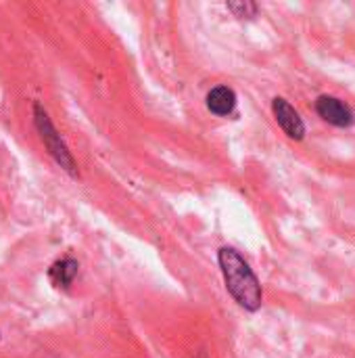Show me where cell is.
Listing matches in <instances>:
<instances>
[{
  "mask_svg": "<svg viewBox=\"0 0 355 358\" xmlns=\"http://www.w3.org/2000/svg\"><path fill=\"white\" fill-rule=\"evenodd\" d=\"M33 126L40 134V141L44 143L46 151L50 153V157L71 176V178H80V170H77V164L67 147V143L63 141V136L59 134V130L54 128L48 111L40 105V103H33Z\"/></svg>",
  "mask_w": 355,
  "mask_h": 358,
  "instance_id": "7a4b0ae2",
  "label": "cell"
},
{
  "mask_svg": "<svg viewBox=\"0 0 355 358\" xmlns=\"http://www.w3.org/2000/svg\"><path fill=\"white\" fill-rule=\"evenodd\" d=\"M272 111H274V117L278 122V126L287 132V136L295 138V141H301L305 136V124L299 115V111L282 96H276L272 101Z\"/></svg>",
  "mask_w": 355,
  "mask_h": 358,
  "instance_id": "277c9868",
  "label": "cell"
},
{
  "mask_svg": "<svg viewBox=\"0 0 355 358\" xmlns=\"http://www.w3.org/2000/svg\"><path fill=\"white\" fill-rule=\"evenodd\" d=\"M77 271H80L77 260H73V258L67 256V258L56 260V262L48 268V279H50V283H52L54 287H59V289H69L71 283H73L75 277H77Z\"/></svg>",
  "mask_w": 355,
  "mask_h": 358,
  "instance_id": "8992f818",
  "label": "cell"
},
{
  "mask_svg": "<svg viewBox=\"0 0 355 358\" xmlns=\"http://www.w3.org/2000/svg\"><path fill=\"white\" fill-rule=\"evenodd\" d=\"M218 262L224 275L226 289L234 298V302L249 313H257L262 308L264 294L262 283L249 262L234 248H222L218 252Z\"/></svg>",
  "mask_w": 355,
  "mask_h": 358,
  "instance_id": "6da1fadb",
  "label": "cell"
},
{
  "mask_svg": "<svg viewBox=\"0 0 355 358\" xmlns=\"http://www.w3.org/2000/svg\"><path fill=\"white\" fill-rule=\"evenodd\" d=\"M236 107V92L228 86H216L207 94V109L213 115L226 117L234 111Z\"/></svg>",
  "mask_w": 355,
  "mask_h": 358,
  "instance_id": "5b68a950",
  "label": "cell"
},
{
  "mask_svg": "<svg viewBox=\"0 0 355 358\" xmlns=\"http://www.w3.org/2000/svg\"><path fill=\"white\" fill-rule=\"evenodd\" d=\"M316 111L324 122H328L331 126H337V128H349L355 124V113L352 111V107L345 105L343 101H339L337 96H328V94L318 96Z\"/></svg>",
  "mask_w": 355,
  "mask_h": 358,
  "instance_id": "3957f363",
  "label": "cell"
},
{
  "mask_svg": "<svg viewBox=\"0 0 355 358\" xmlns=\"http://www.w3.org/2000/svg\"><path fill=\"white\" fill-rule=\"evenodd\" d=\"M226 6H228V10H230L234 17H239V19H251V17H255L257 10H259V6H257L255 2H249V0L228 2Z\"/></svg>",
  "mask_w": 355,
  "mask_h": 358,
  "instance_id": "52a82bcc",
  "label": "cell"
}]
</instances>
